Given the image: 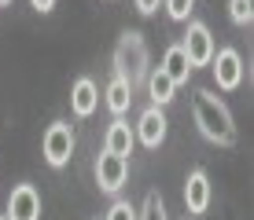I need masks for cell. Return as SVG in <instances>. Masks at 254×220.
Here are the masks:
<instances>
[{
	"mask_svg": "<svg viewBox=\"0 0 254 220\" xmlns=\"http://www.w3.org/2000/svg\"><path fill=\"white\" fill-rule=\"evenodd\" d=\"M191 103H195V125H199V132H203L210 143L229 147L232 139H236V125H232L229 107H225L214 92H206V88H199Z\"/></svg>",
	"mask_w": 254,
	"mask_h": 220,
	"instance_id": "obj_1",
	"label": "cell"
},
{
	"mask_svg": "<svg viewBox=\"0 0 254 220\" xmlns=\"http://www.w3.org/2000/svg\"><path fill=\"white\" fill-rule=\"evenodd\" d=\"M115 77H122V81H129V85H136V81L147 77V44L136 30H129L115 48Z\"/></svg>",
	"mask_w": 254,
	"mask_h": 220,
	"instance_id": "obj_2",
	"label": "cell"
},
{
	"mask_svg": "<svg viewBox=\"0 0 254 220\" xmlns=\"http://www.w3.org/2000/svg\"><path fill=\"white\" fill-rule=\"evenodd\" d=\"M41 151H45V162L52 169H63L70 162V154H74V129L66 121H52L45 139H41Z\"/></svg>",
	"mask_w": 254,
	"mask_h": 220,
	"instance_id": "obj_3",
	"label": "cell"
},
{
	"mask_svg": "<svg viewBox=\"0 0 254 220\" xmlns=\"http://www.w3.org/2000/svg\"><path fill=\"white\" fill-rule=\"evenodd\" d=\"M181 51L188 55V66H210V59H214V37H210V30L203 22H188V33L185 41H181Z\"/></svg>",
	"mask_w": 254,
	"mask_h": 220,
	"instance_id": "obj_4",
	"label": "cell"
},
{
	"mask_svg": "<svg viewBox=\"0 0 254 220\" xmlns=\"http://www.w3.org/2000/svg\"><path fill=\"white\" fill-rule=\"evenodd\" d=\"M126 180H129V158H118L107 151L96 158V183H100V191L115 195V191L126 187Z\"/></svg>",
	"mask_w": 254,
	"mask_h": 220,
	"instance_id": "obj_5",
	"label": "cell"
},
{
	"mask_svg": "<svg viewBox=\"0 0 254 220\" xmlns=\"http://www.w3.org/2000/svg\"><path fill=\"white\" fill-rule=\"evenodd\" d=\"M210 66H214V81H217V88L232 92V88H240V85H243V59H240V51H236V48H221V51H214Z\"/></svg>",
	"mask_w": 254,
	"mask_h": 220,
	"instance_id": "obj_6",
	"label": "cell"
},
{
	"mask_svg": "<svg viewBox=\"0 0 254 220\" xmlns=\"http://www.w3.org/2000/svg\"><path fill=\"white\" fill-rule=\"evenodd\" d=\"M41 217V195L33 183H19L7 198V220H37Z\"/></svg>",
	"mask_w": 254,
	"mask_h": 220,
	"instance_id": "obj_7",
	"label": "cell"
},
{
	"mask_svg": "<svg viewBox=\"0 0 254 220\" xmlns=\"http://www.w3.org/2000/svg\"><path fill=\"white\" fill-rule=\"evenodd\" d=\"M166 114H162V107H147L144 114H140V125H136V132L133 136L140 139L144 147H159L162 139H166Z\"/></svg>",
	"mask_w": 254,
	"mask_h": 220,
	"instance_id": "obj_8",
	"label": "cell"
},
{
	"mask_svg": "<svg viewBox=\"0 0 254 220\" xmlns=\"http://www.w3.org/2000/svg\"><path fill=\"white\" fill-rule=\"evenodd\" d=\"M185 206L191 209V213H206V206H210V180H206L203 169L188 173V180H185Z\"/></svg>",
	"mask_w": 254,
	"mask_h": 220,
	"instance_id": "obj_9",
	"label": "cell"
},
{
	"mask_svg": "<svg viewBox=\"0 0 254 220\" xmlns=\"http://www.w3.org/2000/svg\"><path fill=\"white\" fill-rule=\"evenodd\" d=\"M70 107H74L77 118H89V114L100 107V88H96V81L81 77V81L74 85V92H70Z\"/></svg>",
	"mask_w": 254,
	"mask_h": 220,
	"instance_id": "obj_10",
	"label": "cell"
},
{
	"mask_svg": "<svg viewBox=\"0 0 254 220\" xmlns=\"http://www.w3.org/2000/svg\"><path fill=\"white\" fill-rule=\"evenodd\" d=\"M133 143H136V136H133V129L126 125V121H115V125L107 129V139H103V151L107 154H118V158H129L133 154Z\"/></svg>",
	"mask_w": 254,
	"mask_h": 220,
	"instance_id": "obj_11",
	"label": "cell"
},
{
	"mask_svg": "<svg viewBox=\"0 0 254 220\" xmlns=\"http://www.w3.org/2000/svg\"><path fill=\"white\" fill-rule=\"evenodd\" d=\"M162 74L170 77L173 85H185L188 77H191V66H188V55L185 51H181V44H170V48H166V59H162Z\"/></svg>",
	"mask_w": 254,
	"mask_h": 220,
	"instance_id": "obj_12",
	"label": "cell"
},
{
	"mask_svg": "<svg viewBox=\"0 0 254 220\" xmlns=\"http://www.w3.org/2000/svg\"><path fill=\"white\" fill-rule=\"evenodd\" d=\"M173 92H177V85H173L162 70H151V74H147V95H151L155 107H166V103L173 99Z\"/></svg>",
	"mask_w": 254,
	"mask_h": 220,
	"instance_id": "obj_13",
	"label": "cell"
},
{
	"mask_svg": "<svg viewBox=\"0 0 254 220\" xmlns=\"http://www.w3.org/2000/svg\"><path fill=\"white\" fill-rule=\"evenodd\" d=\"M129 103H133V85L129 81H122V77H115V81L107 85V107H111V114H126L129 110Z\"/></svg>",
	"mask_w": 254,
	"mask_h": 220,
	"instance_id": "obj_14",
	"label": "cell"
},
{
	"mask_svg": "<svg viewBox=\"0 0 254 220\" xmlns=\"http://www.w3.org/2000/svg\"><path fill=\"white\" fill-rule=\"evenodd\" d=\"M254 0H229V15H232V22L236 26H247L251 19H254Z\"/></svg>",
	"mask_w": 254,
	"mask_h": 220,
	"instance_id": "obj_15",
	"label": "cell"
},
{
	"mask_svg": "<svg viewBox=\"0 0 254 220\" xmlns=\"http://www.w3.org/2000/svg\"><path fill=\"white\" fill-rule=\"evenodd\" d=\"M136 220H170V217H166L162 198H159V195H147V202H144V213H140Z\"/></svg>",
	"mask_w": 254,
	"mask_h": 220,
	"instance_id": "obj_16",
	"label": "cell"
},
{
	"mask_svg": "<svg viewBox=\"0 0 254 220\" xmlns=\"http://www.w3.org/2000/svg\"><path fill=\"white\" fill-rule=\"evenodd\" d=\"M191 4H195V0H166V11H170L173 22H185L191 15Z\"/></svg>",
	"mask_w": 254,
	"mask_h": 220,
	"instance_id": "obj_17",
	"label": "cell"
},
{
	"mask_svg": "<svg viewBox=\"0 0 254 220\" xmlns=\"http://www.w3.org/2000/svg\"><path fill=\"white\" fill-rule=\"evenodd\" d=\"M107 220H136V209L129 206V202H115L111 213H107Z\"/></svg>",
	"mask_w": 254,
	"mask_h": 220,
	"instance_id": "obj_18",
	"label": "cell"
},
{
	"mask_svg": "<svg viewBox=\"0 0 254 220\" xmlns=\"http://www.w3.org/2000/svg\"><path fill=\"white\" fill-rule=\"evenodd\" d=\"M162 0H136V11L140 15H155V7H159Z\"/></svg>",
	"mask_w": 254,
	"mask_h": 220,
	"instance_id": "obj_19",
	"label": "cell"
},
{
	"mask_svg": "<svg viewBox=\"0 0 254 220\" xmlns=\"http://www.w3.org/2000/svg\"><path fill=\"white\" fill-rule=\"evenodd\" d=\"M33 7H37V11H52V7H56V0H30Z\"/></svg>",
	"mask_w": 254,
	"mask_h": 220,
	"instance_id": "obj_20",
	"label": "cell"
},
{
	"mask_svg": "<svg viewBox=\"0 0 254 220\" xmlns=\"http://www.w3.org/2000/svg\"><path fill=\"white\" fill-rule=\"evenodd\" d=\"M0 4H11V0H0Z\"/></svg>",
	"mask_w": 254,
	"mask_h": 220,
	"instance_id": "obj_21",
	"label": "cell"
},
{
	"mask_svg": "<svg viewBox=\"0 0 254 220\" xmlns=\"http://www.w3.org/2000/svg\"><path fill=\"white\" fill-rule=\"evenodd\" d=\"M0 220H7V217H0Z\"/></svg>",
	"mask_w": 254,
	"mask_h": 220,
	"instance_id": "obj_22",
	"label": "cell"
}]
</instances>
